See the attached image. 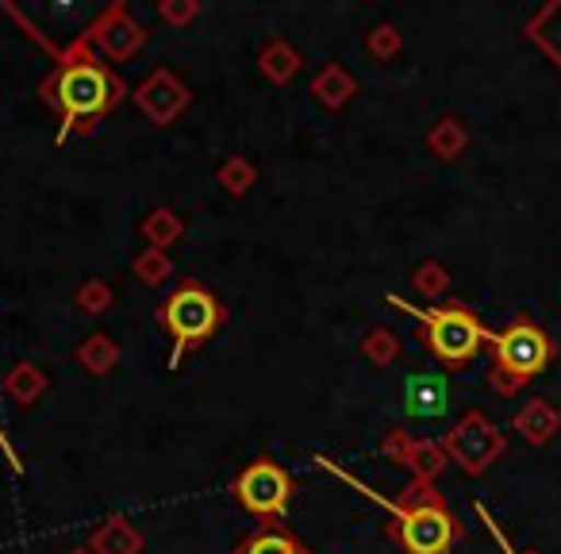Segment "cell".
I'll return each mask as SVG.
<instances>
[{"mask_svg": "<svg viewBox=\"0 0 561 554\" xmlns=\"http://www.w3.org/2000/svg\"><path fill=\"white\" fill-rule=\"evenodd\" d=\"M234 500H239L250 516L277 520V516L289 512L293 477L285 474V466H277L273 459H254L239 477H234Z\"/></svg>", "mask_w": 561, "mask_h": 554, "instance_id": "8992f818", "label": "cell"}, {"mask_svg": "<svg viewBox=\"0 0 561 554\" xmlns=\"http://www.w3.org/2000/svg\"><path fill=\"white\" fill-rule=\"evenodd\" d=\"M477 512H481V520H484V523H489V531H492V535H496V539H500V546H504V554H515V551H512V546H507V539H504V535H500V528H496V523H492V516H489V512H484V508H477Z\"/></svg>", "mask_w": 561, "mask_h": 554, "instance_id": "8fae6325", "label": "cell"}, {"mask_svg": "<svg viewBox=\"0 0 561 554\" xmlns=\"http://www.w3.org/2000/svg\"><path fill=\"white\" fill-rule=\"evenodd\" d=\"M389 301L397 308H404V313L420 316L423 320V343L431 347V354H435L443 366H466V362L477 359V351H481L484 343H492V331L484 328V324L477 320L466 305L412 308L397 297H389Z\"/></svg>", "mask_w": 561, "mask_h": 554, "instance_id": "7a4b0ae2", "label": "cell"}, {"mask_svg": "<svg viewBox=\"0 0 561 554\" xmlns=\"http://www.w3.org/2000/svg\"><path fill=\"white\" fill-rule=\"evenodd\" d=\"M139 270H142V282L158 285V282H162V273H165V262H162V258H154V262H150V258H142Z\"/></svg>", "mask_w": 561, "mask_h": 554, "instance_id": "30bf717a", "label": "cell"}, {"mask_svg": "<svg viewBox=\"0 0 561 554\" xmlns=\"http://www.w3.org/2000/svg\"><path fill=\"white\" fill-rule=\"evenodd\" d=\"M55 101L62 109V132L58 143L70 139L73 132L89 135L119 101H124V81L96 58L93 43L78 39L73 47L62 50L55 74Z\"/></svg>", "mask_w": 561, "mask_h": 554, "instance_id": "6da1fadb", "label": "cell"}, {"mask_svg": "<svg viewBox=\"0 0 561 554\" xmlns=\"http://www.w3.org/2000/svg\"><path fill=\"white\" fill-rule=\"evenodd\" d=\"M158 324L173 336V362L181 359L185 351H196L204 347L219 328H224V305L211 290L196 282H181L170 297L162 301L158 308Z\"/></svg>", "mask_w": 561, "mask_h": 554, "instance_id": "3957f363", "label": "cell"}, {"mask_svg": "<svg viewBox=\"0 0 561 554\" xmlns=\"http://www.w3.org/2000/svg\"><path fill=\"white\" fill-rule=\"evenodd\" d=\"M420 497L408 493V500L389 505L397 512L392 535L404 546V554H446L458 539V520L450 516V508L435 497V493L415 489Z\"/></svg>", "mask_w": 561, "mask_h": 554, "instance_id": "5b68a950", "label": "cell"}, {"mask_svg": "<svg viewBox=\"0 0 561 554\" xmlns=\"http://www.w3.org/2000/svg\"><path fill=\"white\" fill-rule=\"evenodd\" d=\"M450 408V385L438 374H415L404 385V412L415 420H435Z\"/></svg>", "mask_w": 561, "mask_h": 554, "instance_id": "52a82bcc", "label": "cell"}, {"mask_svg": "<svg viewBox=\"0 0 561 554\" xmlns=\"http://www.w3.org/2000/svg\"><path fill=\"white\" fill-rule=\"evenodd\" d=\"M85 39H96L112 58H124V55H131V50L139 47L142 32L131 24V20H127L124 4H112V9L104 12L101 20H96V27L85 35Z\"/></svg>", "mask_w": 561, "mask_h": 554, "instance_id": "ba28073f", "label": "cell"}, {"mask_svg": "<svg viewBox=\"0 0 561 554\" xmlns=\"http://www.w3.org/2000/svg\"><path fill=\"white\" fill-rule=\"evenodd\" d=\"M234 554H312V551H308L293 531H285V528L273 523V528L254 531V535H250Z\"/></svg>", "mask_w": 561, "mask_h": 554, "instance_id": "9c48e42d", "label": "cell"}, {"mask_svg": "<svg viewBox=\"0 0 561 554\" xmlns=\"http://www.w3.org/2000/svg\"><path fill=\"white\" fill-rule=\"evenodd\" d=\"M553 359V343L535 320L519 316L500 336H492V382L496 389H519L523 382L538 377Z\"/></svg>", "mask_w": 561, "mask_h": 554, "instance_id": "277c9868", "label": "cell"}]
</instances>
